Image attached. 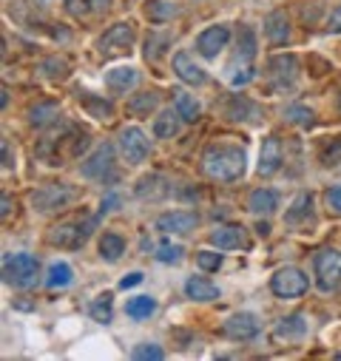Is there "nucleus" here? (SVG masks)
<instances>
[{"label": "nucleus", "instance_id": "obj_32", "mask_svg": "<svg viewBox=\"0 0 341 361\" xmlns=\"http://www.w3.org/2000/svg\"><path fill=\"white\" fill-rule=\"evenodd\" d=\"M154 109H156V94H154V92L140 94L137 100L128 103V111H131L134 117H148V111H154Z\"/></svg>", "mask_w": 341, "mask_h": 361}, {"label": "nucleus", "instance_id": "obj_12", "mask_svg": "<svg viewBox=\"0 0 341 361\" xmlns=\"http://www.w3.org/2000/svg\"><path fill=\"white\" fill-rule=\"evenodd\" d=\"M211 242L219 247V250H239V247H250L247 242V233L242 225H219L213 233H211Z\"/></svg>", "mask_w": 341, "mask_h": 361}, {"label": "nucleus", "instance_id": "obj_26", "mask_svg": "<svg viewBox=\"0 0 341 361\" xmlns=\"http://www.w3.org/2000/svg\"><path fill=\"white\" fill-rule=\"evenodd\" d=\"M145 15H148V20H154V23H165V20H170V18L177 15V6L170 4V0H148Z\"/></svg>", "mask_w": 341, "mask_h": 361}, {"label": "nucleus", "instance_id": "obj_47", "mask_svg": "<svg viewBox=\"0 0 341 361\" xmlns=\"http://www.w3.org/2000/svg\"><path fill=\"white\" fill-rule=\"evenodd\" d=\"M338 111H341V100H338Z\"/></svg>", "mask_w": 341, "mask_h": 361}, {"label": "nucleus", "instance_id": "obj_6", "mask_svg": "<svg viewBox=\"0 0 341 361\" xmlns=\"http://www.w3.org/2000/svg\"><path fill=\"white\" fill-rule=\"evenodd\" d=\"M82 176L97 179V183H106V179H114V148L108 142H103L89 159L82 162Z\"/></svg>", "mask_w": 341, "mask_h": 361}, {"label": "nucleus", "instance_id": "obj_34", "mask_svg": "<svg viewBox=\"0 0 341 361\" xmlns=\"http://www.w3.org/2000/svg\"><path fill=\"white\" fill-rule=\"evenodd\" d=\"M92 316H94V322H103V324H108L111 322V293H103L94 305H92Z\"/></svg>", "mask_w": 341, "mask_h": 361}, {"label": "nucleus", "instance_id": "obj_39", "mask_svg": "<svg viewBox=\"0 0 341 361\" xmlns=\"http://www.w3.org/2000/svg\"><path fill=\"white\" fill-rule=\"evenodd\" d=\"M324 202L333 214H341V185H333L327 194H324Z\"/></svg>", "mask_w": 341, "mask_h": 361}, {"label": "nucleus", "instance_id": "obj_4", "mask_svg": "<svg viewBox=\"0 0 341 361\" xmlns=\"http://www.w3.org/2000/svg\"><path fill=\"white\" fill-rule=\"evenodd\" d=\"M313 267H316V285L324 293L341 288V253L338 250H321L316 256Z\"/></svg>", "mask_w": 341, "mask_h": 361}, {"label": "nucleus", "instance_id": "obj_35", "mask_svg": "<svg viewBox=\"0 0 341 361\" xmlns=\"http://www.w3.org/2000/svg\"><path fill=\"white\" fill-rule=\"evenodd\" d=\"M156 259L165 262V264H174L182 259V247L180 245H170V242H159L156 245Z\"/></svg>", "mask_w": 341, "mask_h": 361}, {"label": "nucleus", "instance_id": "obj_42", "mask_svg": "<svg viewBox=\"0 0 341 361\" xmlns=\"http://www.w3.org/2000/svg\"><path fill=\"white\" fill-rule=\"evenodd\" d=\"M330 35H341V6L327 18V26H324Z\"/></svg>", "mask_w": 341, "mask_h": 361}, {"label": "nucleus", "instance_id": "obj_21", "mask_svg": "<svg viewBox=\"0 0 341 361\" xmlns=\"http://www.w3.org/2000/svg\"><path fill=\"white\" fill-rule=\"evenodd\" d=\"M185 293H188V299H194V302H213V299H219V288H216L213 282L202 279V276H191V279L185 282Z\"/></svg>", "mask_w": 341, "mask_h": 361}, {"label": "nucleus", "instance_id": "obj_18", "mask_svg": "<svg viewBox=\"0 0 341 361\" xmlns=\"http://www.w3.org/2000/svg\"><path fill=\"white\" fill-rule=\"evenodd\" d=\"M247 208L253 214H259V216H268V214H273L279 208V194L271 191V188H256L250 194V200H247Z\"/></svg>", "mask_w": 341, "mask_h": 361}, {"label": "nucleus", "instance_id": "obj_15", "mask_svg": "<svg viewBox=\"0 0 341 361\" xmlns=\"http://www.w3.org/2000/svg\"><path fill=\"white\" fill-rule=\"evenodd\" d=\"M174 71H177L180 80H185V82H191V85H205V80H208V74L191 60L188 51L174 54Z\"/></svg>", "mask_w": 341, "mask_h": 361}, {"label": "nucleus", "instance_id": "obj_9", "mask_svg": "<svg viewBox=\"0 0 341 361\" xmlns=\"http://www.w3.org/2000/svg\"><path fill=\"white\" fill-rule=\"evenodd\" d=\"M74 197H77V191L68 188V185H46L32 197V205L46 214V211H54V208H66Z\"/></svg>", "mask_w": 341, "mask_h": 361}, {"label": "nucleus", "instance_id": "obj_13", "mask_svg": "<svg viewBox=\"0 0 341 361\" xmlns=\"http://www.w3.org/2000/svg\"><path fill=\"white\" fill-rule=\"evenodd\" d=\"M225 336L228 338H236V341H244V338H253L256 333H259V319H256L253 313H236L225 322Z\"/></svg>", "mask_w": 341, "mask_h": 361}, {"label": "nucleus", "instance_id": "obj_16", "mask_svg": "<svg viewBox=\"0 0 341 361\" xmlns=\"http://www.w3.org/2000/svg\"><path fill=\"white\" fill-rule=\"evenodd\" d=\"M268 68L279 80V85H290L296 80V74H299V60L293 54H279V57H273L268 63Z\"/></svg>", "mask_w": 341, "mask_h": 361}, {"label": "nucleus", "instance_id": "obj_25", "mask_svg": "<svg viewBox=\"0 0 341 361\" xmlns=\"http://www.w3.org/2000/svg\"><path fill=\"white\" fill-rule=\"evenodd\" d=\"M123 253H125L123 236H117V233H103V239H100V256H103L106 262H117Z\"/></svg>", "mask_w": 341, "mask_h": 361}, {"label": "nucleus", "instance_id": "obj_19", "mask_svg": "<svg viewBox=\"0 0 341 361\" xmlns=\"http://www.w3.org/2000/svg\"><path fill=\"white\" fill-rule=\"evenodd\" d=\"M304 333H307V322H304L302 313H296V316H287V319H282V322L276 324V330H273V341L302 338Z\"/></svg>", "mask_w": 341, "mask_h": 361}, {"label": "nucleus", "instance_id": "obj_30", "mask_svg": "<svg viewBox=\"0 0 341 361\" xmlns=\"http://www.w3.org/2000/svg\"><path fill=\"white\" fill-rule=\"evenodd\" d=\"M310 208H313V197H310V194H299L296 202L290 205V211L285 214V219H287V222H302V219L310 216Z\"/></svg>", "mask_w": 341, "mask_h": 361}, {"label": "nucleus", "instance_id": "obj_41", "mask_svg": "<svg viewBox=\"0 0 341 361\" xmlns=\"http://www.w3.org/2000/svg\"><path fill=\"white\" fill-rule=\"evenodd\" d=\"M68 4V12L74 15V18H80V15H89L92 9H89V0H66Z\"/></svg>", "mask_w": 341, "mask_h": 361}, {"label": "nucleus", "instance_id": "obj_10", "mask_svg": "<svg viewBox=\"0 0 341 361\" xmlns=\"http://www.w3.org/2000/svg\"><path fill=\"white\" fill-rule=\"evenodd\" d=\"M230 40V29L228 26H208L199 37H197V51L208 60H213Z\"/></svg>", "mask_w": 341, "mask_h": 361}, {"label": "nucleus", "instance_id": "obj_2", "mask_svg": "<svg viewBox=\"0 0 341 361\" xmlns=\"http://www.w3.org/2000/svg\"><path fill=\"white\" fill-rule=\"evenodd\" d=\"M4 282L20 290L37 288L40 282V264L32 253H6L4 256Z\"/></svg>", "mask_w": 341, "mask_h": 361}, {"label": "nucleus", "instance_id": "obj_14", "mask_svg": "<svg viewBox=\"0 0 341 361\" xmlns=\"http://www.w3.org/2000/svg\"><path fill=\"white\" fill-rule=\"evenodd\" d=\"M282 168V142L276 137H268L262 142V151H259V173L262 176H271Z\"/></svg>", "mask_w": 341, "mask_h": 361}, {"label": "nucleus", "instance_id": "obj_20", "mask_svg": "<svg viewBox=\"0 0 341 361\" xmlns=\"http://www.w3.org/2000/svg\"><path fill=\"white\" fill-rule=\"evenodd\" d=\"M265 35H268V40L276 43V46H282V43L290 40V23H287L285 12L268 15V20H265Z\"/></svg>", "mask_w": 341, "mask_h": 361}, {"label": "nucleus", "instance_id": "obj_46", "mask_svg": "<svg viewBox=\"0 0 341 361\" xmlns=\"http://www.w3.org/2000/svg\"><path fill=\"white\" fill-rule=\"evenodd\" d=\"M9 211H12V202H9V197H4V211H0V214H4V219L9 216Z\"/></svg>", "mask_w": 341, "mask_h": 361}, {"label": "nucleus", "instance_id": "obj_3", "mask_svg": "<svg viewBox=\"0 0 341 361\" xmlns=\"http://www.w3.org/2000/svg\"><path fill=\"white\" fill-rule=\"evenodd\" d=\"M97 219H100V214L94 219H85V222H63V225L51 228L49 242L57 245V247H71V250L74 247H82L85 239H89V233H92V228L97 225Z\"/></svg>", "mask_w": 341, "mask_h": 361}, {"label": "nucleus", "instance_id": "obj_27", "mask_svg": "<svg viewBox=\"0 0 341 361\" xmlns=\"http://www.w3.org/2000/svg\"><path fill=\"white\" fill-rule=\"evenodd\" d=\"M174 109L180 111V117L185 120V123H197L199 120V103L191 97V94H185V92H177V100H174Z\"/></svg>", "mask_w": 341, "mask_h": 361}, {"label": "nucleus", "instance_id": "obj_28", "mask_svg": "<svg viewBox=\"0 0 341 361\" xmlns=\"http://www.w3.org/2000/svg\"><path fill=\"white\" fill-rule=\"evenodd\" d=\"M228 114H230V120H244L242 114H247V120H253V117H259V109H256L250 100H244L242 94H236L228 103Z\"/></svg>", "mask_w": 341, "mask_h": 361}, {"label": "nucleus", "instance_id": "obj_44", "mask_svg": "<svg viewBox=\"0 0 341 361\" xmlns=\"http://www.w3.org/2000/svg\"><path fill=\"white\" fill-rule=\"evenodd\" d=\"M89 9L92 12H106L108 9V0H89Z\"/></svg>", "mask_w": 341, "mask_h": 361}, {"label": "nucleus", "instance_id": "obj_48", "mask_svg": "<svg viewBox=\"0 0 341 361\" xmlns=\"http://www.w3.org/2000/svg\"><path fill=\"white\" fill-rule=\"evenodd\" d=\"M40 4H46V0H40Z\"/></svg>", "mask_w": 341, "mask_h": 361}, {"label": "nucleus", "instance_id": "obj_11", "mask_svg": "<svg viewBox=\"0 0 341 361\" xmlns=\"http://www.w3.org/2000/svg\"><path fill=\"white\" fill-rule=\"evenodd\" d=\"M197 225H199V219L191 211H170L156 219V231H162V233H191Z\"/></svg>", "mask_w": 341, "mask_h": 361}, {"label": "nucleus", "instance_id": "obj_38", "mask_svg": "<svg viewBox=\"0 0 341 361\" xmlns=\"http://www.w3.org/2000/svg\"><path fill=\"white\" fill-rule=\"evenodd\" d=\"M134 358H151V361H159V358H165V353H162L156 344H140V347L134 350Z\"/></svg>", "mask_w": 341, "mask_h": 361}, {"label": "nucleus", "instance_id": "obj_40", "mask_svg": "<svg viewBox=\"0 0 341 361\" xmlns=\"http://www.w3.org/2000/svg\"><path fill=\"white\" fill-rule=\"evenodd\" d=\"M170 43V37H148V43H145V57H159L162 54V46H168Z\"/></svg>", "mask_w": 341, "mask_h": 361}, {"label": "nucleus", "instance_id": "obj_7", "mask_svg": "<svg viewBox=\"0 0 341 361\" xmlns=\"http://www.w3.org/2000/svg\"><path fill=\"white\" fill-rule=\"evenodd\" d=\"M134 43V26L131 23H114L103 37H100V54L103 57H114V54H123L128 51Z\"/></svg>", "mask_w": 341, "mask_h": 361}, {"label": "nucleus", "instance_id": "obj_33", "mask_svg": "<svg viewBox=\"0 0 341 361\" xmlns=\"http://www.w3.org/2000/svg\"><path fill=\"white\" fill-rule=\"evenodd\" d=\"M82 103H85V109H89L94 117H100V120H108L111 111H114L108 100H97V97H92V94H82Z\"/></svg>", "mask_w": 341, "mask_h": 361}, {"label": "nucleus", "instance_id": "obj_22", "mask_svg": "<svg viewBox=\"0 0 341 361\" xmlns=\"http://www.w3.org/2000/svg\"><path fill=\"white\" fill-rule=\"evenodd\" d=\"M180 111L174 109V111H162L159 117H156V123H154V134L159 137V140H170L177 131H180Z\"/></svg>", "mask_w": 341, "mask_h": 361}, {"label": "nucleus", "instance_id": "obj_29", "mask_svg": "<svg viewBox=\"0 0 341 361\" xmlns=\"http://www.w3.org/2000/svg\"><path fill=\"white\" fill-rule=\"evenodd\" d=\"M154 310H156V302L151 296H137V299H128V305H125V313L131 319H148Z\"/></svg>", "mask_w": 341, "mask_h": 361}, {"label": "nucleus", "instance_id": "obj_24", "mask_svg": "<svg viewBox=\"0 0 341 361\" xmlns=\"http://www.w3.org/2000/svg\"><path fill=\"white\" fill-rule=\"evenodd\" d=\"M71 267L66 264V262H54L49 270H46V288H66V285H71Z\"/></svg>", "mask_w": 341, "mask_h": 361}, {"label": "nucleus", "instance_id": "obj_45", "mask_svg": "<svg viewBox=\"0 0 341 361\" xmlns=\"http://www.w3.org/2000/svg\"><path fill=\"white\" fill-rule=\"evenodd\" d=\"M4 168H6V171L12 168V159H9V145H6V142H4Z\"/></svg>", "mask_w": 341, "mask_h": 361}, {"label": "nucleus", "instance_id": "obj_8", "mask_svg": "<svg viewBox=\"0 0 341 361\" xmlns=\"http://www.w3.org/2000/svg\"><path fill=\"white\" fill-rule=\"evenodd\" d=\"M120 151H123V157H125V162H131V165H140L145 157H148V137L140 131V128H123L120 131Z\"/></svg>", "mask_w": 341, "mask_h": 361}, {"label": "nucleus", "instance_id": "obj_1", "mask_svg": "<svg viewBox=\"0 0 341 361\" xmlns=\"http://www.w3.org/2000/svg\"><path fill=\"white\" fill-rule=\"evenodd\" d=\"M205 173L211 179H219V183H233L244 173V151L230 148V145H213L205 151L202 157Z\"/></svg>", "mask_w": 341, "mask_h": 361}, {"label": "nucleus", "instance_id": "obj_37", "mask_svg": "<svg viewBox=\"0 0 341 361\" xmlns=\"http://www.w3.org/2000/svg\"><path fill=\"white\" fill-rule=\"evenodd\" d=\"M197 264H199L202 270H219V267H222V253L199 250V253H197Z\"/></svg>", "mask_w": 341, "mask_h": 361}, {"label": "nucleus", "instance_id": "obj_31", "mask_svg": "<svg viewBox=\"0 0 341 361\" xmlns=\"http://www.w3.org/2000/svg\"><path fill=\"white\" fill-rule=\"evenodd\" d=\"M253 54H256V35H253V29L244 26V29L239 32V60H242V63H250Z\"/></svg>", "mask_w": 341, "mask_h": 361}, {"label": "nucleus", "instance_id": "obj_43", "mask_svg": "<svg viewBox=\"0 0 341 361\" xmlns=\"http://www.w3.org/2000/svg\"><path fill=\"white\" fill-rule=\"evenodd\" d=\"M140 282H142V274H128V276L120 282V288L125 290V288H134V285H140Z\"/></svg>", "mask_w": 341, "mask_h": 361}, {"label": "nucleus", "instance_id": "obj_17", "mask_svg": "<svg viewBox=\"0 0 341 361\" xmlns=\"http://www.w3.org/2000/svg\"><path fill=\"white\" fill-rule=\"evenodd\" d=\"M137 80H140V74H137V68H131V66H125V68H111V71L106 74V85L111 88V92H117V94L131 92V88L137 85Z\"/></svg>", "mask_w": 341, "mask_h": 361}, {"label": "nucleus", "instance_id": "obj_5", "mask_svg": "<svg viewBox=\"0 0 341 361\" xmlns=\"http://www.w3.org/2000/svg\"><path fill=\"white\" fill-rule=\"evenodd\" d=\"M271 290L279 299H296V296L307 293V276L302 274L299 267H282L271 279Z\"/></svg>", "mask_w": 341, "mask_h": 361}, {"label": "nucleus", "instance_id": "obj_36", "mask_svg": "<svg viewBox=\"0 0 341 361\" xmlns=\"http://www.w3.org/2000/svg\"><path fill=\"white\" fill-rule=\"evenodd\" d=\"M290 123H296V126H313V111L310 109H304V106H290L287 109V114H285Z\"/></svg>", "mask_w": 341, "mask_h": 361}, {"label": "nucleus", "instance_id": "obj_23", "mask_svg": "<svg viewBox=\"0 0 341 361\" xmlns=\"http://www.w3.org/2000/svg\"><path fill=\"white\" fill-rule=\"evenodd\" d=\"M57 114H60L57 103H37V106H32V109H29V123H32V126H37V128H43V126L54 123V120H57Z\"/></svg>", "mask_w": 341, "mask_h": 361}]
</instances>
